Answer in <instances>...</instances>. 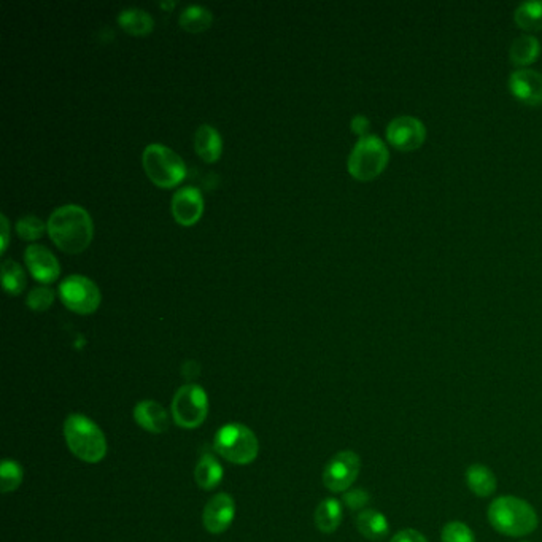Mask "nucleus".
I'll return each instance as SVG.
<instances>
[{"instance_id": "15", "label": "nucleus", "mask_w": 542, "mask_h": 542, "mask_svg": "<svg viewBox=\"0 0 542 542\" xmlns=\"http://www.w3.org/2000/svg\"><path fill=\"white\" fill-rule=\"evenodd\" d=\"M134 419L137 425L142 426L147 432L158 433L166 432L169 428V415L166 409L158 404L156 401H142L134 409Z\"/></svg>"}, {"instance_id": "1", "label": "nucleus", "mask_w": 542, "mask_h": 542, "mask_svg": "<svg viewBox=\"0 0 542 542\" xmlns=\"http://www.w3.org/2000/svg\"><path fill=\"white\" fill-rule=\"evenodd\" d=\"M47 231L62 252L75 255L83 252L93 239V220L87 209L66 203L49 215Z\"/></svg>"}, {"instance_id": "12", "label": "nucleus", "mask_w": 542, "mask_h": 542, "mask_svg": "<svg viewBox=\"0 0 542 542\" xmlns=\"http://www.w3.org/2000/svg\"><path fill=\"white\" fill-rule=\"evenodd\" d=\"M509 89L518 102L530 107L542 105V75L533 68H520L509 77Z\"/></svg>"}, {"instance_id": "25", "label": "nucleus", "mask_w": 542, "mask_h": 542, "mask_svg": "<svg viewBox=\"0 0 542 542\" xmlns=\"http://www.w3.org/2000/svg\"><path fill=\"white\" fill-rule=\"evenodd\" d=\"M2 282L8 295H19L26 287L25 269L13 259H5L2 263Z\"/></svg>"}, {"instance_id": "16", "label": "nucleus", "mask_w": 542, "mask_h": 542, "mask_svg": "<svg viewBox=\"0 0 542 542\" xmlns=\"http://www.w3.org/2000/svg\"><path fill=\"white\" fill-rule=\"evenodd\" d=\"M194 148L205 162H215L222 156L223 142L220 132L210 124H201L194 134Z\"/></svg>"}, {"instance_id": "34", "label": "nucleus", "mask_w": 542, "mask_h": 542, "mask_svg": "<svg viewBox=\"0 0 542 542\" xmlns=\"http://www.w3.org/2000/svg\"><path fill=\"white\" fill-rule=\"evenodd\" d=\"M173 5H175L173 2H162V4H161V6H162V8H172Z\"/></svg>"}, {"instance_id": "28", "label": "nucleus", "mask_w": 542, "mask_h": 542, "mask_svg": "<svg viewBox=\"0 0 542 542\" xmlns=\"http://www.w3.org/2000/svg\"><path fill=\"white\" fill-rule=\"evenodd\" d=\"M441 539L443 542H475L473 530L469 528L468 525L458 522V520L443 525Z\"/></svg>"}, {"instance_id": "11", "label": "nucleus", "mask_w": 542, "mask_h": 542, "mask_svg": "<svg viewBox=\"0 0 542 542\" xmlns=\"http://www.w3.org/2000/svg\"><path fill=\"white\" fill-rule=\"evenodd\" d=\"M235 516V505L233 496L220 493L210 499L203 507V522L205 530L214 535H220L228 530Z\"/></svg>"}, {"instance_id": "4", "label": "nucleus", "mask_w": 542, "mask_h": 542, "mask_svg": "<svg viewBox=\"0 0 542 542\" xmlns=\"http://www.w3.org/2000/svg\"><path fill=\"white\" fill-rule=\"evenodd\" d=\"M389 161V148L380 137H360L349 156L347 167L353 179L370 182L385 171Z\"/></svg>"}, {"instance_id": "32", "label": "nucleus", "mask_w": 542, "mask_h": 542, "mask_svg": "<svg viewBox=\"0 0 542 542\" xmlns=\"http://www.w3.org/2000/svg\"><path fill=\"white\" fill-rule=\"evenodd\" d=\"M351 130L358 134V136L366 137L370 136L368 134V130H370V120L364 117V115H355V117L351 118Z\"/></svg>"}, {"instance_id": "29", "label": "nucleus", "mask_w": 542, "mask_h": 542, "mask_svg": "<svg viewBox=\"0 0 542 542\" xmlns=\"http://www.w3.org/2000/svg\"><path fill=\"white\" fill-rule=\"evenodd\" d=\"M55 301V291L49 290L47 287H36V288H32L31 293L27 295V306L32 308V310H47V308L53 304Z\"/></svg>"}, {"instance_id": "30", "label": "nucleus", "mask_w": 542, "mask_h": 542, "mask_svg": "<svg viewBox=\"0 0 542 542\" xmlns=\"http://www.w3.org/2000/svg\"><path fill=\"white\" fill-rule=\"evenodd\" d=\"M370 495L363 488H351L344 493V503L351 511H360L364 506L370 505Z\"/></svg>"}, {"instance_id": "23", "label": "nucleus", "mask_w": 542, "mask_h": 542, "mask_svg": "<svg viewBox=\"0 0 542 542\" xmlns=\"http://www.w3.org/2000/svg\"><path fill=\"white\" fill-rule=\"evenodd\" d=\"M214 15L207 6L190 5L180 13L179 25L188 32H201L209 29Z\"/></svg>"}, {"instance_id": "7", "label": "nucleus", "mask_w": 542, "mask_h": 542, "mask_svg": "<svg viewBox=\"0 0 542 542\" xmlns=\"http://www.w3.org/2000/svg\"><path fill=\"white\" fill-rule=\"evenodd\" d=\"M209 412L207 394L197 385H185L179 389L172 401V415L177 425L194 430L203 423Z\"/></svg>"}, {"instance_id": "18", "label": "nucleus", "mask_w": 542, "mask_h": 542, "mask_svg": "<svg viewBox=\"0 0 542 542\" xmlns=\"http://www.w3.org/2000/svg\"><path fill=\"white\" fill-rule=\"evenodd\" d=\"M357 528L366 539L380 541L389 535L390 524L382 512L366 509L357 516Z\"/></svg>"}, {"instance_id": "5", "label": "nucleus", "mask_w": 542, "mask_h": 542, "mask_svg": "<svg viewBox=\"0 0 542 542\" xmlns=\"http://www.w3.org/2000/svg\"><path fill=\"white\" fill-rule=\"evenodd\" d=\"M142 164L150 180L162 188L179 185L186 177L183 160L162 143H150L143 150Z\"/></svg>"}, {"instance_id": "31", "label": "nucleus", "mask_w": 542, "mask_h": 542, "mask_svg": "<svg viewBox=\"0 0 542 542\" xmlns=\"http://www.w3.org/2000/svg\"><path fill=\"white\" fill-rule=\"evenodd\" d=\"M390 542H428V539L420 531L406 528V530L398 531Z\"/></svg>"}, {"instance_id": "14", "label": "nucleus", "mask_w": 542, "mask_h": 542, "mask_svg": "<svg viewBox=\"0 0 542 542\" xmlns=\"http://www.w3.org/2000/svg\"><path fill=\"white\" fill-rule=\"evenodd\" d=\"M172 215L180 224L190 226L201 218L203 210V193L194 186H183L172 196Z\"/></svg>"}, {"instance_id": "13", "label": "nucleus", "mask_w": 542, "mask_h": 542, "mask_svg": "<svg viewBox=\"0 0 542 542\" xmlns=\"http://www.w3.org/2000/svg\"><path fill=\"white\" fill-rule=\"evenodd\" d=\"M25 259L26 266L29 267L32 276L37 278L38 282L51 284L53 280L59 277V272H61L59 261L47 246L40 244L26 246Z\"/></svg>"}, {"instance_id": "26", "label": "nucleus", "mask_w": 542, "mask_h": 542, "mask_svg": "<svg viewBox=\"0 0 542 542\" xmlns=\"http://www.w3.org/2000/svg\"><path fill=\"white\" fill-rule=\"evenodd\" d=\"M45 229H47V224L40 218H37V216H21L18 222H16V233L25 241H37L38 237L44 235Z\"/></svg>"}, {"instance_id": "33", "label": "nucleus", "mask_w": 542, "mask_h": 542, "mask_svg": "<svg viewBox=\"0 0 542 542\" xmlns=\"http://www.w3.org/2000/svg\"><path fill=\"white\" fill-rule=\"evenodd\" d=\"M0 220H2V252H5L6 245H8L10 228H8V220H6L5 215H0Z\"/></svg>"}, {"instance_id": "6", "label": "nucleus", "mask_w": 542, "mask_h": 542, "mask_svg": "<svg viewBox=\"0 0 542 542\" xmlns=\"http://www.w3.org/2000/svg\"><path fill=\"white\" fill-rule=\"evenodd\" d=\"M258 449L255 433L241 423H229L216 433V452L235 464H250L258 455Z\"/></svg>"}, {"instance_id": "9", "label": "nucleus", "mask_w": 542, "mask_h": 542, "mask_svg": "<svg viewBox=\"0 0 542 542\" xmlns=\"http://www.w3.org/2000/svg\"><path fill=\"white\" fill-rule=\"evenodd\" d=\"M360 469V456L351 450H342L328 462L327 468L323 471V484L329 492H347L357 481Z\"/></svg>"}, {"instance_id": "8", "label": "nucleus", "mask_w": 542, "mask_h": 542, "mask_svg": "<svg viewBox=\"0 0 542 542\" xmlns=\"http://www.w3.org/2000/svg\"><path fill=\"white\" fill-rule=\"evenodd\" d=\"M62 302L70 310L78 314H91L100 304V291L91 278L74 274L62 280L59 285Z\"/></svg>"}, {"instance_id": "35", "label": "nucleus", "mask_w": 542, "mask_h": 542, "mask_svg": "<svg viewBox=\"0 0 542 542\" xmlns=\"http://www.w3.org/2000/svg\"><path fill=\"white\" fill-rule=\"evenodd\" d=\"M522 542H526V541H522Z\"/></svg>"}, {"instance_id": "3", "label": "nucleus", "mask_w": 542, "mask_h": 542, "mask_svg": "<svg viewBox=\"0 0 542 542\" xmlns=\"http://www.w3.org/2000/svg\"><path fill=\"white\" fill-rule=\"evenodd\" d=\"M64 436L70 452L81 462L99 463L107 453L104 433L85 415H70L64 423Z\"/></svg>"}, {"instance_id": "10", "label": "nucleus", "mask_w": 542, "mask_h": 542, "mask_svg": "<svg viewBox=\"0 0 542 542\" xmlns=\"http://www.w3.org/2000/svg\"><path fill=\"white\" fill-rule=\"evenodd\" d=\"M387 141L400 151H413L425 143V124L411 115L396 117L387 126Z\"/></svg>"}, {"instance_id": "19", "label": "nucleus", "mask_w": 542, "mask_h": 542, "mask_svg": "<svg viewBox=\"0 0 542 542\" xmlns=\"http://www.w3.org/2000/svg\"><path fill=\"white\" fill-rule=\"evenodd\" d=\"M118 23L130 36H147L153 31L154 19L147 10L130 6L118 15Z\"/></svg>"}, {"instance_id": "24", "label": "nucleus", "mask_w": 542, "mask_h": 542, "mask_svg": "<svg viewBox=\"0 0 542 542\" xmlns=\"http://www.w3.org/2000/svg\"><path fill=\"white\" fill-rule=\"evenodd\" d=\"M514 19L520 29L528 32L541 31L542 29V0L524 2L518 5L514 13Z\"/></svg>"}, {"instance_id": "2", "label": "nucleus", "mask_w": 542, "mask_h": 542, "mask_svg": "<svg viewBox=\"0 0 542 542\" xmlns=\"http://www.w3.org/2000/svg\"><path fill=\"white\" fill-rule=\"evenodd\" d=\"M488 522L498 533L511 537H528L539 524L535 507L511 495L499 496L488 506Z\"/></svg>"}, {"instance_id": "22", "label": "nucleus", "mask_w": 542, "mask_h": 542, "mask_svg": "<svg viewBox=\"0 0 542 542\" xmlns=\"http://www.w3.org/2000/svg\"><path fill=\"white\" fill-rule=\"evenodd\" d=\"M194 477H196L199 487L203 488V490H212L216 485H220V482H222V464L218 463V460L212 453H203L201 460L197 462Z\"/></svg>"}, {"instance_id": "21", "label": "nucleus", "mask_w": 542, "mask_h": 542, "mask_svg": "<svg viewBox=\"0 0 542 542\" xmlns=\"http://www.w3.org/2000/svg\"><path fill=\"white\" fill-rule=\"evenodd\" d=\"M342 522V506L334 498L323 499L315 511V526L321 533H334Z\"/></svg>"}, {"instance_id": "20", "label": "nucleus", "mask_w": 542, "mask_h": 542, "mask_svg": "<svg viewBox=\"0 0 542 542\" xmlns=\"http://www.w3.org/2000/svg\"><path fill=\"white\" fill-rule=\"evenodd\" d=\"M541 55V44L537 37L533 36H520L512 42L511 49H509V57H511L512 64L524 68L528 66L531 62L537 61Z\"/></svg>"}, {"instance_id": "27", "label": "nucleus", "mask_w": 542, "mask_h": 542, "mask_svg": "<svg viewBox=\"0 0 542 542\" xmlns=\"http://www.w3.org/2000/svg\"><path fill=\"white\" fill-rule=\"evenodd\" d=\"M23 481V469L18 463L12 460H5L2 463L0 469V482H2V490L4 493L15 492Z\"/></svg>"}, {"instance_id": "17", "label": "nucleus", "mask_w": 542, "mask_h": 542, "mask_svg": "<svg viewBox=\"0 0 542 542\" xmlns=\"http://www.w3.org/2000/svg\"><path fill=\"white\" fill-rule=\"evenodd\" d=\"M466 485L471 492L474 493L475 496L488 498L496 492L498 482H496L492 469L481 463H474L466 469Z\"/></svg>"}]
</instances>
